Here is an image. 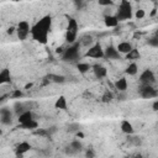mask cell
Masks as SVG:
<instances>
[{
	"mask_svg": "<svg viewBox=\"0 0 158 158\" xmlns=\"http://www.w3.org/2000/svg\"><path fill=\"white\" fill-rule=\"evenodd\" d=\"M51 25H52V19L51 16H43L41 20H38L32 27H31V36L35 41L44 44L47 43L48 40V32L51 30Z\"/></svg>",
	"mask_w": 158,
	"mask_h": 158,
	"instance_id": "obj_1",
	"label": "cell"
},
{
	"mask_svg": "<svg viewBox=\"0 0 158 158\" xmlns=\"http://www.w3.org/2000/svg\"><path fill=\"white\" fill-rule=\"evenodd\" d=\"M115 16H116L117 21L130 20L132 17V6H131V4L126 0H122L118 5V9H117Z\"/></svg>",
	"mask_w": 158,
	"mask_h": 158,
	"instance_id": "obj_2",
	"label": "cell"
},
{
	"mask_svg": "<svg viewBox=\"0 0 158 158\" xmlns=\"http://www.w3.org/2000/svg\"><path fill=\"white\" fill-rule=\"evenodd\" d=\"M79 42H75L73 44H69V47L64 48V52L62 54V60L64 62H75L79 58Z\"/></svg>",
	"mask_w": 158,
	"mask_h": 158,
	"instance_id": "obj_3",
	"label": "cell"
},
{
	"mask_svg": "<svg viewBox=\"0 0 158 158\" xmlns=\"http://www.w3.org/2000/svg\"><path fill=\"white\" fill-rule=\"evenodd\" d=\"M77 35H78V22L75 19H69L67 31H65V41L69 44L75 43L77 42Z\"/></svg>",
	"mask_w": 158,
	"mask_h": 158,
	"instance_id": "obj_4",
	"label": "cell"
},
{
	"mask_svg": "<svg viewBox=\"0 0 158 158\" xmlns=\"http://www.w3.org/2000/svg\"><path fill=\"white\" fill-rule=\"evenodd\" d=\"M85 57L95 58V59L104 58V49H102L101 44H100V43H95V44L90 46L89 49L85 52Z\"/></svg>",
	"mask_w": 158,
	"mask_h": 158,
	"instance_id": "obj_5",
	"label": "cell"
},
{
	"mask_svg": "<svg viewBox=\"0 0 158 158\" xmlns=\"http://www.w3.org/2000/svg\"><path fill=\"white\" fill-rule=\"evenodd\" d=\"M30 31H31V28H30V25H28L27 21H20L19 22V25L16 27V32H17V37L21 41H23L28 36Z\"/></svg>",
	"mask_w": 158,
	"mask_h": 158,
	"instance_id": "obj_6",
	"label": "cell"
},
{
	"mask_svg": "<svg viewBox=\"0 0 158 158\" xmlns=\"http://www.w3.org/2000/svg\"><path fill=\"white\" fill-rule=\"evenodd\" d=\"M139 81L142 85H153L156 81L154 73L151 69H146L141 75H139Z\"/></svg>",
	"mask_w": 158,
	"mask_h": 158,
	"instance_id": "obj_7",
	"label": "cell"
},
{
	"mask_svg": "<svg viewBox=\"0 0 158 158\" xmlns=\"http://www.w3.org/2000/svg\"><path fill=\"white\" fill-rule=\"evenodd\" d=\"M139 94L143 99H152V98H157L158 95L157 90L152 85H142V88L139 89Z\"/></svg>",
	"mask_w": 158,
	"mask_h": 158,
	"instance_id": "obj_8",
	"label": "cell"
},
{
	"mask_svg": "<svg viewBox=\"0 0 158 158\" xmlns=\"http://www.w3.org/2000/svg\"><path fill=\"white\" fill-rule=\"evenodd\" d=\"M11 117H12V114H11L10 109H7V107L0 109V121H1V123H4V125H10L11 121H12Z\"/></svg>",
	"mask_w": 158,
	"mask_h": 158,
	"instance_id": "obj_9",
	"label": "cell"
},
{
	"mask_svg": "<svg viewBox=\"0 0 158 158\" xmlns=\"http://www.w3.org/2000/svg\"><path fill=\"white\" fill-rule=\"evenodd\" d=\"M81 148H83L81 143L75 139V141H72V142L69 143V146L65 148V153H67V154H75V153L80 152Z\"/></svg>",
	"mask_w": 158,
	"mask_h": 158,
	"instance_id": "obj_10",
	"label": "cell"
},
{
	"mask_svg": "<svg viewBox=\"0 0 158 158\" xmlns=\"http://www.w3.org/2000/svg\"><path fill=\"white\" fill-rule=\"evenodd\" d=\"M104 57L107 58V59H120V53L117 52L116 47L109 46V47L104 51Z\"/></svg>",
	"mask_w": 158,
	"mask_h": 158,
	"instance_id": "obj_11",
	"label": "cell"
},
{
	"mask_svg": "<svg viewBox=\"0 0 158 158\" xmlns=\"http://www.w3.org/2000/svg\"><path fill=\"white\" fill-rule=\"evenodd\" d=\"M114 86H115V89H116L118 93H125V91L127 90V86H128L126 78H123V77H122V78H118V79L115 81Z\"/></svg>",
	"mask_w": 158,
	"mask_h": 158,
	"instance_id": "obj_12",
	"label": "cell"
},
{
	"mask_svg": "<svg viewBox=\"0 0 158 158\" xmlns=\"http://www.w3.org/2000/svg\"><path fill=\"white\" fill-rule=\"evenodd\" d=\"M32 120H35V118H33V112H32L31 110H26L25 112L20 114V115H19V118H17V121L20 122V125L26 123V122H30V121H32Z\"/></svg>",
	"mask_w": 158,
	"mask_h": 158,
	"instance_id": "obj_13",
	"label": "cell"
},
{
	"mask_svg": "<svg viewBox=\"0 0 158 158\" xmlns=\"http://www.w3.org/2000/svg\"><path fill=\"white\" fill-rule=\"evenodd\" d=\"M31 149V144L28 143V142H26V141H23V142H20L17 146H16V156H23L26 152H28Z\"/></svg>",
	"mask_w": 158,
	"mask_h": 158,
	"instance_id": "obj_14",
	"label": "cell"
},
{
	"mask_svg": "<svg viewBox=\"0 0 158 158\" xmlns=\"http://www.w3.org/2000/svg\"><path fill=\"white\" fill-rule=\"evenodd\" d=\"M93 70H94L95 77H96V78H99V79L105 78V77H106V74H107V69H106L105 67L100 65V64H95V65L93 67Z\"/></svg>",
	"mask_w": 158,
	"mask_h": 158,
	"instance_id": "obj_15",
	"label": "cell"
},
{
	"mask_svg": "<svg viewBox=\"0 0 158 158\" xmlns=\"http://www.w3.org/2000/svg\"><path fill=\"white\" fill-rule=\"evenodd\" d=\"M104 22H105V26H107V27H117V25H118V21L115 15H105Z\"/></svg>",
	"mask_w": 158,
	"mask_h": 158,
	"instance_id": "obj_16",
	"label": "cell"
},
{
	"mask_svg": "<svg viewBox=\"0 0 158 158\" xmlns=\"http://www.w3.org/2000/svg\"><path fill=\"white\" fill-rule=\"evenodd\" d=\"M117 52L118 53H123V54H127L131 49H132V44L130 42H120L116 47Z\"/></svg>",
	"mask_w": 158,
	"mask_h": 158,
	"instance_id": "obj_17",
	"label": "cell"
},
{
	"mask_svg": "<svg viewBox=\"0 0 158 158\" xmlns=\"http://www.w3.org/2000/svg\"><path fill=\"white\" fill-rule=\"evenodd\" d=\"M121 131H122L123 133H126V135H132V133L135 132V128H133V126H132V123H131L130 121L123 120V121L121 122Z\"/></svg>",
	"mask_w": 158,
	"mask_h": 158,
	"instance_id": "obj_18",
	"label": "cell"
},
{
	"mask_svg": "<svg viewBox=\"0 0 158 158\" xmlns=\"http://www.w3.org/2000/svg\"><path fill=\"white\" fill-rule=\"evenodd\" d=\"M54 107L58 109V110H67V99H65L63 95H60V96L56 100Z\"/></svg>",
	"mask_w": 158,
	"mask_h": 158,
	"instance_id": "obj_19",
	"label": "cell"
},
{
	"mask_svg": "<svg viewBox=\"0 0 158 158\" xmlns=\"http://www.w3.org/2000/svg\"><path fill=\"white\" fill-rule=\"evenodd\" d=\"M11 79V74H10V69L5 68L0 72V84H5V83H9Z\"/></svg>",
	"mask_w": 158,
	"mask_h": 158,
	"instance_id": "obj_20",
	"label": "cell"
},
{
	"mask_svg": "<svg viewBox=\"0 0 158 158\" xmlns=\"http://www.w3.org/2000/svg\"><path fill=\"white\" fill-rule=\"evenodd\" d=\"M93 37L90 35H83L81 38L79 40V44L80 46H85V47H89V46H93Z\"/></svg>",
	"mask_w": 158,
	"mask_h": 158,
	"instance_id": "obj_21",
	"label": "cell"
},
{
	"mask_svg": "<svg viewBox=\"0 0 158 158\" xmlns=\"http://www.w3.org/2000/svg\"><path fill=\"white\" fill-rule=\"evenodd\" d=\"M141 58V54H139V52H138V49H131L127 54H126V59H130V60H137V59H139Z\"/></svg>",
	"mask_w": 158,
	"mask_h": 158,
	"instance_id": "obj_22",
	"label": "cell"
},
{
	"mask_svg": "<svg viewBox=\"0 0 158 158\" xmlns=\"http://www.w3.org/2000/svg\"><path fill=\"white\" fill-rule=\"evenodd\" d=\"M126 74H128V75H135V74H137V72H138V65L135 63V62H131L128 65H127V68H126Z\"/></svg>",
	"mask_w": 158,
	"mask_h": 158,
	"instance_id": "obj_23",
	"label": "cell"
},
{
	"mask_svg": "<svg viewBox=\"0 0 158 158\" xmlns=\"http://www.w3.org/2000/svg\"><path fill=\"white\" fill-rule=\"evenodd\" d=\"M47 79L49 80V83L51 81H53V83H64V80H65V78L63 75H58V74H49V75H47Z\"/></svg>",
	"mask_w": 158,
	"mask_h": 158,
	"instance_id": "obj_24",
	"label": "cell"
},
{
	"mask_svg": "<svg viewBox=\"0 0 158 158\" xmlns=\"http://www.w3.org/2000/svg\"><path fill=\"white\" fill-rule=\"evenodd\" d=\"M77 68H78L79 73L85 74L86 72H89V69L91 68V65H90L89 63H83V62H79V63H77Z\"/></svg>",
	"mask_w": 158,
	"mask_h": 158,
	"instance_id": "obj_25",
	"label": "cell"
},
{
	"mask_svg": "<svg viewBox=\"0 0 158 158\" xmlns=\"http://www.w3.org/2000/svg\"><path fill=\"white\" fill-rule=\"evenodd\" d=\"M21 127L25 128V130H36V128L38 127V122H37L36 120H32V121H30V122L22 123Z\"/></svg>",
	"mask_w": 158,
	"mask_h": 158,
	"instance_id": "obj_26",
	"label": "cell"
},
{
	"mask_svg": "<svg viewBox=\"0 0 158 158\" xmlns=\"http://www.w3.org/2000/svg\"><path fill=\"white\" fill-rule=\"evenodd\" d=\"M14 107H15V112L17 114V116L20 115V114H22V112H25L27 109H25V106H23V104L22 102H16L15 105H14Z\"/></svg>",
	"mask_w": 158,
	"mask_h": 158,
	"instance_id": "obj_27",
	"label": "cell"
},
{
	"mask_svg": "<svg viewBox=\"0 0 158 158\" xmlns=\"http://www.w3.org/2000/svg\"><path fill=\"white\" fill-rule=\"evenodd\" d=\"M102 101L104 102H110V101H112V99H114V95H112V93L111 91H109V90H106L105 93H104V95H102Z\"/></svg>",
	"mask_w": 158,
	"mask_h": 158,
	"instance_id": "obj_28",
	"label": "cell"
},
{
	"mask_svg": "<svg viewBox=\"0 0 158 158\" xmlns=\"http://www.w3.org/2000/svg\"><path fill=\"white\" fill-rule=\"evenodd\" d=\"M148 44L152 46V47H158V37L152 36L151 38H148Z\"/></svg>",
	"mask_w": 158,
	"mask_h": 158,
	"instance_id": "obj_29",
	"label": "cell"
},
{
	"mask_svg": "<svg viewBox=\"0 0 158 158\" xmlns=\"http://www.w3.org/2000/svg\"><path fill=\"white\" fill-rule=\"evenodd\" d=\"M135 16H136V19H137V20H141V19H143V17L146 16V11H144V10H142V9H138V10L136 11Z\"/></svg>",
	"mask_w": 158,
	"mask_h": 158,
	"instance_id": "obj_30",
	"label": "cell"
},
{
	"mask_svg": "<svg viewBox=\"0 0 158 158\" xmlns=\"http://www.w3.org/2000/svg\"><path fill=\"white\" fill-rule=\"evenodd\" d=\"M112 4H114L112 0H99V5H101V6H110Z\"/></svg>",
	"mask_w": 158,
	"mask_h": 158,
	"instance_id": "obj_31",
	"label": "cell"
},
{
	"mask_svg": "<svg viewBox=\"0 0 158 158\" xmlns=\"http://www.w3.org/2000/svg\"><path fill=\"white\" fill-rule=\"evenodd\" d=\"M12 98H22L23 96V93L20 90V89H16V90H14V93H12V95H11Z\"/></svg>",
	"mask_w": 158,
	"mask_h": 158,
	"instance_id": "obj_32",
	"label": "cell"
},
{
	"mask_svg": "<svg viewBox=\"0 0 158 158\" xmlns=\"http://www.w3.org/2000/svg\"><path fill=\"white\" fill-rule=\"evenodd\" d=\"M35 135H38V136H48V131L47 130H38V128H36L35 130Z\"/></svg>",
	"mask_w": 158,
	"mask_h": 158,
	"instance_id": "obj_33",
	"label": "cell"
},
{
	"mask_svg": "<svg viewBox=\"0 0 158 158\" xmlns=\"http://www.w3.org/2000/svg\"><path fill=\"white\" fill-rule=\"evenodd\" d=\"M85 157H86V158H94V157H95V152H94L91 148H89V149L85 152Z\"/></svg>",
	"mask_w": 158,
	"mask_h": 158,
	"instance_id": "obj_34",
	"label": "cell"
},
{
	"mask_svg": "<svg viewBox=\"0 0 158 158\" xmlns=\"http://www.w3.org/2000/svg\"><path fill=\"white\" fill-rule=\"evenodd\" d=\"M68 130H69V131H78V130H79V125H78V123H73V125H70V126L68 127Z\"/></svg>",
	"mask_w": 158,
	"mask_h": 158,
	"instance_id": "obj_35",
	"label": "cell"
},
{
	"mask_svg": "<svg viewBox=\"0 0 158 158\" xmlns=\"http://www.w3.org/2000/svg\"><path fill=\"white\" fill-rule=\"evenodd\" d=\"M15 31H16V28H15L14 26H11V27H9V28H7V31H6V32H7V35H12Z\"/></svg>",
	"mask_w": 158,
	"mask_h": 158,
	"instance_id": "obj_36",
	"label": "cell"
},
{
	"mask_svg": "<svg viewBox=\"0 0 158 158\" xmlns=\"http://www.w3.org/2000/svg\"><path fill=\"white\" fill-rule=\"evenodd\" d=\"M126 93V91H125ZM125 93H118V95H117V98H118V100H125V98H126V94Z\"/></svg>",
	"mask_w": 158,
	"mask_h": 158,
	"instance_id": "obj_37",
	"label": "cell"
},
{
	"mask_svg": "<svg viewBox=\"0 0 158 158\" xmlns=\"http://www.w3.org/2000/svg\"><path fill=\"white\" fill-rule=\"evenodd\" d=\"M152 107H153V111H157V110H158V100H154Z\"/></svg>",
	"mask_w": 158,
	"mask_h": 158,
	"instance_id": "obj_38",
	"label": "cell"
},
{
	"mask_svg": "<svg viewBox=\"0 0 158 158\" xmlns=\"http://www.w3.org/2000/svg\"><path fill=\"white\" fill-rule=\"evenodd\" d=\"M56 52H57V53H62V54H63L64 48H63V47H59V48H57V49H56Z\"/></svg>",
	"mask_w": 158,
	"mask_h": 158,
	"instance_id": "obj_39",
	"label": "cell"
},
{
	"mask_svg": "<svg viewBox=\"0 0 158 158\" xmlns=\"http://www.w3.org/2000/svg\"><path fill=\"white\" fill-rule=\"evenodd\" d=\"M157 14V9L154 7V9H152V11H151V16H154Z\"/></svg>",
	"mask_w": 158,
	"mask_h": 158,
	"instance_id": "obj_40",
	"label": "cell"
},
{
	"mask_svg": "<svg viewBox=\"0 0 158 158\" xmlns=\"http://www.w3.org/2000/svg\"><path fill=\"white\" fill-rule=\"evenodd\" d=\"M77 136L80 137V138H84V133H83V132H79V131H78V132H77Z\"/></svg>",
	"mask_w": 158,
	"mask_h": 158,
	"instance_id": "obj_41",
	"label": "cell"
},
{
	"mask_svg": "<svg viewBox=\"0 0 158 158\" xmlns=\"http://www.w3.org/2000/svg\"><path fill=\"white\" fill-rule=\"evenodd\" d=\"M31 86H32V84H31V83H30V84H27V85H26V86H25V89H28V88H31Z\"/></svg>",
	"mask_w": 158,
	"mask_h": 158,
	"instance_id": "obj_42",
	"label": "cell"
},
{
	"mask_svg": "<svg viewBox=\"0 0 158 158\" xmlns=\"http://www.w3.org/2000/svg\"><path fill=\"white\" fill-rule=\"evenodd\" d=\"M135 158H142V156H141V154H138V156H136Z\"/></svg>",
	"mask_w": 158,
	"mask_h": 158,
	"instance_id": "obj_43",
	"label": "cell"
},
{
	"mask_svg": "<svg viewBox=\"0 0 158 158\" xmlns=\"http://www.w3.org/2000/svg\"><path fill=\"white\" fill-rule=\"evenodd\" d=\"M1 133H2V131H1V128H0V135H1Z\"/></svg>",
	"mask_w": 158,
	"mask_h": 158,
	"instance_id": "obj_44",
	"label": "cell"
}]
</instances>
